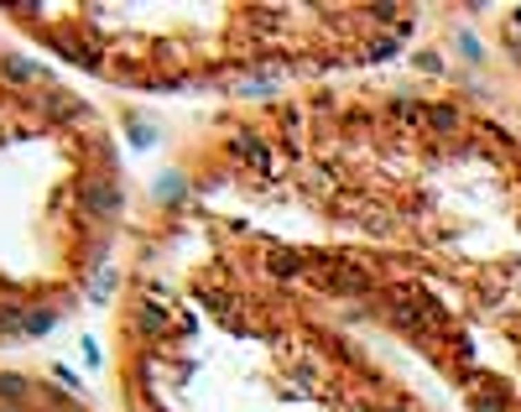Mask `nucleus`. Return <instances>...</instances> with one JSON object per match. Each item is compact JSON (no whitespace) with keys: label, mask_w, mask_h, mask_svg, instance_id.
<instances>
[{"label":"nucleus","mask_w":521,"mask_h":412,"mask_svg":"<svg viewBox=\"0 0 521 412\" xmlns=\"http://www.w3.org/2000/svg\"><path fill=\"white\" fill-rule=\"evenodd\" d=\"M83 209L89 214H110L115 209V193H110L105 183H89V188H83Z\"/></svg>","instance_id":"nucleus-2"},{"label":"nucleus","mask_w":521,"mask_h":412,"mask_svg":"<svg viewBox=\"0 0 521 412\" xmlns=\"http://www.w3.org/2000/svg\"><path fill=\"white\" fill-rule=\"evenodd\" d=\"M0 397L21 402V397H26V381H21V376H0Z\"/></svg>","instance_id":"nucleus-4"},{"label":"nucleus","mask_w":521,"mask_h":412,"mask_svg":"<svg viewBox=\"0 0 521 412\" xmlns=\"http://www.w3.org/2000/svg\"><path fill=\"white\" fill-rule=\"evenodd\" d=\"M396 412H402V407H396Z\"/></svg>","instance_id":"nucleus-5"},{"label":"nucleus","mask_w":521,"mask_h":412,"mask_svg":"<svg viewBox=\"0 0 521 412\" xmlns=\"http://www.w3.org/2000/svg\"><path fill=\"white\" fill-rule=\"evenodd\" d=\"M266 271L272 277H297V271H308V256H297V251H266Z\"/></svg>","instance_id":"nucleus-1"},{"label":"nucleus","mask_w":521,"mask_h":412,"mask_svg":"<svg viewBox=\"0 0 521 412\" xmlns=\"http://www.w3.org/2000/svg\"><path fill=\"white\" fill-rule=\"evenodd\" d=\"M474 407L480 412H506V397L496 386H474Z\"/></svg>","instance_id":"nucleus-3"}]
</instances>
